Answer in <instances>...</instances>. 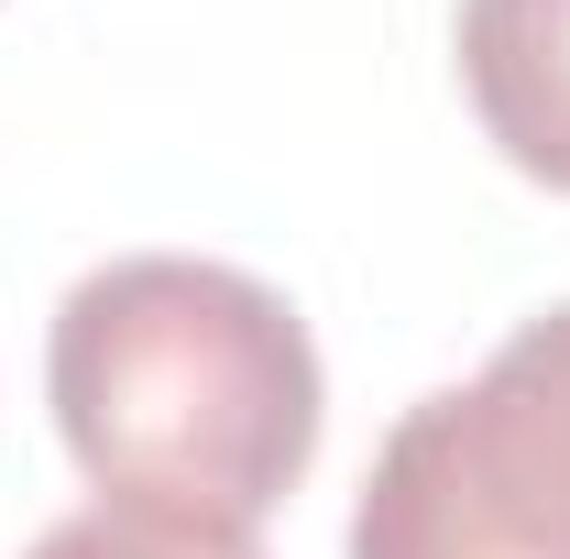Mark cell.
Wrapping results in <instances>:
<instances>
[{"instance_id": "cell-1", "label": "cell", "mask_w": 570, "mask_h": 559, "mask_svg": "<svg viewBox=\"0 0 570 559\" xmlns=\"http://www.w3.org/2000/svg\"><path fill=\"white\" fill-rule=\"evenodd\" d=\"M45 395L99 504L253 538L318 461L330 373L264 275L209 253H121L67 285Z\"/></svg>"}, {"instance_id": "cell-2", "label": "cell", "mask_w": 570, "mask_h": 559, "mask_svg": "<svg viewBox=\"0 0 570 559\" xmlns=\"http://www.w3.org/2000/svg\"><path fill=\"white\" fill-rule=\"evenodd\" d=\"M352 559H570V296L395 418L352 504Z\"/></svg>"}, {"instance_id": "cell-3", "label": "cell", "mask_w": 570, "mask_h": 559, "mask_svg": "<svg viewBox=\"0 0 570 559\" xmlns=\"http://www.w3.org/2000/svg\"><path fill=\"white\" fill-rule=\"evenodd\" d=\"M461 88L504 165L570 198V0H461Z\"/></svg>"}, {"instance_id": "cell-4", "label": "cell", "mask_w": 570, "mask_h": 559, "mask_svg": "<svg viewBox=\"0 0 570 559\" xmlns=\"http://www.w3.org/2000/svg\"><path fill=\"white\" fill-rule=\"evenodd\" d=\"M22 559H264L230 527H187V516H154V504H77L56 516Z\"/></svg>"}]
</instances>
